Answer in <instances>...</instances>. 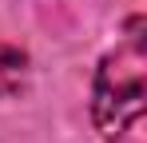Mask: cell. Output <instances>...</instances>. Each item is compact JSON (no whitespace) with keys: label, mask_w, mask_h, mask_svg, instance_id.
<instances>
[{"label":"cell","mask_w":147,"mask_h":143,"mask_svg":"<svg viewBox=\"0 0 147 143\" xmlns=\"http://www.w3.org/2000/svg\"><path fill=\"white\" fill-rule=\"evenodd\" d=\"M143 72H147V48H143V20L135 16L123 44L103 56L92 88V119L107 139H119L143 119Z\"/></svg>","instance_id":"obj_1"},{"label":"cell","mask_w":147,"mask_h":143,"mask_svg":"<svg viewBox=\"0 0 147 143\" xmlns=\"http://www.w3.org/2000/svg\"><path fill=\"white\" fill-rule=\"evenodd\" d=\"M28 80V56L12 44H0V95H16Z\"/></svg>","instance_id":"obj_2"}]
</instances>
